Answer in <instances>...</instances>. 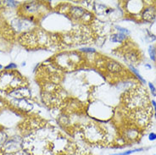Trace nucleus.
Returning <instances> with one entry per match:
<instances>
[{"mask_svg": "<svg viewBox=\"0 0 156 155\" xmlns=\"http://www.w3.org/2000/svg\"><path fill=\"white\" fill-rule=\"evenodd\" d=\"M126 113L140 127L147 126L153 114V108L147 91L141 86L127 90L123 97Z\"/></svg>", "mask_w": 156, "mask_h": 155, "instance_id": "obj_1", "label": "nucleus"}, {"mask_svg": "<svg viewBox=\"0 0 156 155\" xmlns=\"http://www.w3.org/2000/svg\"><path fill=\"white\" fill-rule=\"evenodd\" d=\"M22 79L17 76L13 72H4L0 75V89L8 88H20L22 84Z\"/></svg>", "mask_w": 156, "mask_h": 155, "instance_id": "obj_2", "label": "nucleus"}, {"mask_svg": "<svg viewBox=\"0 0 156 155\" xmlns=\"http://www.w3.org/2000/svg\"><path fill=\"white\" fill-rule=\"evenodd\" d=\"M84 136L88 142L93 143H101L105 139V134L102 130L95 125H88L84 129Z\"/></svg>", "mask_w": 156, "mask_h": 155, "instance_id": "obj_3", "label": "nucleus"}, {"mask_svg": "<svg viewBox=\"0 0 156 155\" xmlns=\"http://www.w3.org/2000/svg\"><path fill=\"white\" fill-rule=\"evenodd\" d=\"M70 15L75 19H78V20H83L84 22L90 21L92 19L90 13L85 10L84 9L80 8V7H71Z\"/></svg>", "mask_w": 156, "mask_h": 155, "instance_id": "obj_4", "label": "nucleus"}, {"mask_svg": "<svg viewBox=\"0 0 156 155\" xmlns=\"http://www.w3.org/2000/svg\"><path fill=\"white\" fill-rule=\"evenodd\" d=\"M141 17L144 20L148 22L154 21L156 19V5L154 2L145 6L143 12L141 13Z\"/></svg>", "mask_w": 156, "mask_h": 155, "instance_id": "obj_5", "label": "nucleus"}, {"mask_svg": "<svg viewBox=\"0 0 156 155\" xmlns=\"http://www.w3.org/2000/svg\"><path fill=\"white\" fill-rule=\"evenodd\" d=\"M139 136H140L139 135V132L136 129H135V128H128L124 132L125 139H126L127 141H131V142H133L135 140L138 139Z\"/></svg>", "mask_w": 156, "mask_h": 155, "instance_id": "obj_6", "label": "nucleus"}, {"mask_svg": "<svg viewBox=\"0 0 156 155\" xmlns=\"http://www.w3.org/2000/svg\"><path fill=\"white\" fill-rule=\"evenodd\" d=\"M107 69L109 71L113 74H121L124 72L123 67L115 61H110L107 63Z\"/></svg>", "mask_w": 156, "mask_h": 155, "instance_id": "obj_7", "label": "nucleus"}, {"mask_svg": "<svg viewBox=\"0 0 156 155\" xmlns=\"http://www.w3.org/2000/svg\"><path fill=\"white\" fill-rule=\"evenodd\" d=\"M126 39V36L122 33H115L110 36V41L112 43H122Z\"/></svg>", "mask_w": 156, "mask_h": 155, "instance_id": "obj_8", "label": "nucleus"}, {"mask_svg": "<svg viewBox=\"0 0 156 155\" xmlns=\"http://www.w3.org/2000/svg\"><path fill=\"white\" fill-rule=\"evenodd\" d=\"M9 140L8 136H7V134L5 133L4 132H2V131H0V148L2 149L3 147H4L5 143H7V141Z\"/></svg>", "mask_w": 156, "mask_h": 155, "instance_id": "obj_9", "label": "nucleus"}, {"mask_svg": "<svg viewBox=\"0 0 156 155\" xmlns=\"http://www.w3.org/2000/svg\"><path fill=\"white\" fill-rule=\"evenodd\" d=\"M148 54H149V56H150V58L154 60V61H156V47L155 46H149L148 48Z\"/></svg>", "mask_w": 156, "mask_h": 155, "instance_id": "obj_10", "label": "nucleus"}, {"mask_svg": "<svg viewBox=\"0 0 156 155\" xmlns=\"http://www.w3.org/2000/svg\"><path fill=\"white\" fill-rule=\"evenodd\" d=\"M144 148H136V149H132V150H128V151L123 152V153H113L111 155H130L132 153H136V152H140L143 151Z\"/></svg>", "mask_w": 156, "mask_h": 155, "instance_id": "obj_11", "label": "nucleus"}, {"mask_svg": "<svg viewBox=\"0 0 156 155\" xmlns=\"http://www.w3.org/2000/svg\"><path fill=\"white\" fill-rule=\"evenodd\" d=\"M130 70H132V71H133V73L135 74V75H136V76H137V78H138V79H139V80H140L141 82H143V83H145V80L144 79V78L142 77V76H141L140 74L138 73V72H137V70H136V69H135V68H134V67H133V66H130Z\"/></svg>", "mask_w": 156, "mask_h": 155, "instance_id": "obj_12", "label": "nucleus"}, {"mask_svg": "<svg viewBox=\"0 0 156 155\" xmlns=\"http://www.w3.org/2000/svg\"><path fill=\"white\" fill-rule=\"evenodd\" d=\"M115 28H116L117 30H118V31H119L120 33L125 34L126 36L129 35V33H130L128 30H127V29H126V28H122V27H121V26H115Z\"/></svg>", "mask_w": 156, "mask_h": 155, "instance_id": "obj_13", "label": "nucleus"}, {"mask_svg": "<svg viewBox=\"0 0 156 155\" xmlns=\"http://www.w3.org/2000/svg\"><path fill=\"white\" fill-rule=\"evenodd\" d=\"M16 68H17V65H16L15 63H10V64H9L7 66H5L4 69L7 70H14V69H16Z\"/></svg>", "mask_w": 156, "mask_h": 155, "instance_id": "obj_14", "label": "nucleus"}, {"mask_svg": "<svg viewBox=\"0 0 156 155\" xmlns=\"http://www.w3.org/2000/svg\"><path fill=\"white\" fill-rule=\"evenodd\" d=\"M80 50L82 52H85V53H94L95 52V49L91 48H81Z\"/></svg>", "mask_w": 156, "mask_h": 155, "instance_id": "obj_15", "label": "nucleus"}, {"mask_svg": "<svg viewBox=\"0 0 156 155\" xmlns=\"http://www.w3.org/2000/svg\"><path fill=\"white\" fill-rule=\"evenodd\" d=\"M148 86H149V88L151 90L153 95H154V96H156V88L154 87V86L153 85L151 82H149V83H148Z\"/></svg>", "mask_w": 156, "mask_h": 155, "instance_id": "obj_16", "label": "nucleus"}, {"mask_svg": "<svg viewBox=\"0 0 156 155\" xmlns=\"http://www.w3.org/2000/svg\"><path fill=\"white\" fill-rule=\"evenodd\" d=\"M148 139H149V141H155V140H156V134H155V133H154V132L150 133V134L148 135Z\"/></svg>", "mask_w": 156, "mask_h": 155, "instance_id": "obj_17", "label": "nucleus"}, {"mask_svg": "<svg viewBox=\"0 0 156 155\" xmlns=\"http://www.w3.org/2000/svg\"><path fill=\"white\" fill-rule=\"evenodd\" d=\"M151 104H152L153 107H154V112H156V102L154 100H153L151 102Z\"/></svg>", "mask_w": 156, "mask_h": 155, "instance_id": "obj_18", "label": "nucleus"}, {"mask_svg": "<svg viewBox=\"0 0 156 155\" xmlns=\"http://www.w3.org/2000/svg\"><path fill=\"white\" fill-rule=\"evenodd\" d=\"M2 69H3V66L0 65V70H2Z\"/></svg>", "mask_w": 156, "mask_h": 155, "instance_id": "obj_19", "label": "nucleus"}, {"mask_svg": "<svg viewBox=\"0 0 156 155\" xmlns=\"http://www.w3.org/2000/svg\"><path fill=\"white\" fill-rule=\"evenodd\" d=\"M154 116H155V118H156V112H154Z\"/></svg>", "mask_w": 156, "mask_h": 155, "instance_id": "obj_20", "label": "nucleus"}]
</instances>
